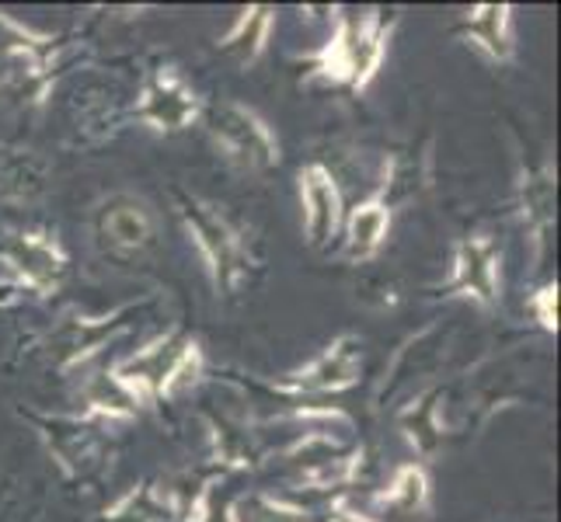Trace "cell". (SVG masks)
I'll return each instance as SVG.
<instances>
[{"label": "cell", "mask_w": 561, "mask_h": 522, "mask_svg": "<svg viewBox=\"0 0 561 522\" xmlns=\"http://www.w3.org/2000/svg\"><path fill=\"white\" fill-rule=\"evenodd\" d=\"M102 522H171V509L158 488L140 485L123 495L112 509H105Z\"/></svg>", "instance_id": "cell-20"}, {"label": "cell", "mask_w": 561, "mask_h": 522, "mask_svg": "<svg viewBox=\"0 0 561 522\" xmlns=\"http://www.w3.org/2000/svg\"><path fill=\"white\" fill-rule=\"evenodd\" d=\"M133 314V306H123L105 321H88V317H70L67 324H60L49 335V362L60 366V370H70V366L84 362L91 352L115 338L126 327V317Z\"/></svg>", "instance_id": "cell-12"}, {"label": "cell", "mask_w": 561, "mask_h": 522, "mask_svg": "<svg viewBox=\"0 0 561 522\" xmlns=\"http://www.w3.org/2000/svg\"><path fill=\"white\" fill-rule=\"evenodd\" d=\"M206 129L213 143H217V150L241 171L259 174L279 164V143L273 137V129L265 126V119H259L255 112L238 102H224L217 108H209Z\"/></svg>", "instance_id": "cell-4"}, {"label": "cell", "mask_w": 561, "mask_h": 522, "mask_svg": "<svg viewBox=\"0 0 561 522\" xmlns=\"http://www.w3.org/2000/svg\"><path fill=\"white\" fill-rule=\"evenodd\" d=\"M530 311L545 332H558V282H548L537 289L530 297Z\"/></svg>", "instance_id": "cell-22"}, {"label": "cell", "mask_w": 561, "mask_h": 522, "mask_svg": "<svg viewBox=\"0 0 561 522\" xmlns=\"http://www.w3.org/2000/svg\"><path fill=\"white\" fill-rule=\"evenodd\" d=\"M286 456L300 467V485L311 491H332L350 485L363 463V450H342L339 442L321 432L297 442Z\"/></svg>", "instance_id": "cell-10"}, {"label": "cell", "mask_w": 561, "mask_h": 522, "mask_svg": "<svg viewBox=\"0 0 561 522\" xmlns=\"http://www.w3.org/2000/svg\"><path fill=\"white\" fill-rule=\"evenodd\" d=\"M203 370L206 362L199 345L185 332H168L161 338H153L147 348H140L137 356L115 362L108 376L137 404V401H161L188 391V386L199 383Z\"/></svg>", "instance_id": "cell-1"}, {"label": "cell", "mask_w": 561, "mask_h": 522, "mask_svg": "<svg viewBox=\"0 0 561 522\" xmlns=\"http://www.w3.org/2000/svg\"><path fill=\"white\" fill-rule=\"evenodd\" d=\"M499 244L489 234H471L454 247V272L443 286V297H468L481 306H495L502 297Z\"/></svg>", "instance_id": "cell-8"}, {"label": "cell", "mask_w": 561, "mask_h": 522, "mask_svg": "<svg viewBox=\"0 0 561 522\" xmlns=\"http://www.w3.org/2000/svg\"><path fill=\"white\" fill-rule=\"evenodd\" d=\"M519 202H524V220L530 227V241H534L537 258H540L545 241L554 227V174H551V167L530 171L527 178L519 182Z\"/></svg>", "instance_id": "cell-17"}, {"label": "cell", "mask_w": 561, "mask_h": 522, "mask_svg": "<svg viewBox=\"0 0 561 522\" xmlns=\"http://www.w3.org/2000/svg\"><path fill=\"white\" fill-rule=\"evenodd\" d=\"M273 22H276V11L273 8H244L238 14L234 28H230L224 38H220V49L230 53L241 67H251L265 53V43H268V32H273Z\"/></svg>", "instance_id": "cell-18"}, {"label": "cell", "mask_w": 561, "mask_h": 522, "mask_svg": "<svg viewBox=\"0 0 561 522\" xmlns=\"http://www.w3.org/2000/svg\"><path fill=\"white\" fill-rule=\"evenodd\" d=\"M38 436L49 442V453L60 460L70 477L88 480L105 460V436L94 418H32Z\"/></svg>", "instance_id": "cell-9"}, {"label": "cell", "mask_w": 561, "mask_h": 522, "mask_svg": "<svg viewBox=\"0 0 561 522\" xmlns=\"http://www.w3.org/2000/svg\"><path fill=\"white\" fill-rule=\"evenodd\" d=\"M387 38H391V25L383 22L380 11H366L363 18L339 14L332 43H324L321 53L311 56V67L324 81L363 91L383 63Z\"/></svg>", "instance_id": "cell-3"}, {"label": "cell", "mask_w": 561, "mask_h": 522, "mask_svg": "<svg viewBox=\"0 0 561 522\" xmlns=\"http://www.w3.org/2000/svg\"><path fill=\"white\" fill-rule=\"evenodd\" d=\"M374 509L383 522H419L430 512V477L415 463L398 467L394 480L374 498Z\"/></svg>", "instance_id": "cell-14"}, {"label": "cell", "mask_w": 561, "mask_h": 522, "mask_svg": "<svg viewBox=\"0 0 561 522\" xmlns=\"http://www.w3.org/2000/svg\"><path fill=\"white\" fill-rule=\"evenodd\" d=\"M94 237L108 255H144L158 244V212L137 196H112L94 212Z\"/></svg>", "instance_id": "cell-6"}, {"label": "cell", "mask_w": 561, "mask_h": 522, "mask_svg": "<svg viewBox=\"0 0 561 522\" xmlns=\"http://www.w3.org/2000/svg\"><path fill=\"white\" fill-rule=\"evenodd\" d=\"M468 46H474L492 63H510L516 43H513V8L510 4H478L468 11L460 25Z\"/></svg>", "instance_id": "cell-13"}, {"label": "cell", "mask_w": 561, "mask_h": 522, "mask_svg": "<svg viewBox=\"0 0 561 522\" xmlns=\"http://www.w3.org/2000/svg\"><path fill=\"white\" fill-rule=\"evenodd\" d=\"M199 115L196 91L185 84V77L175 67L150 70L144 91L133 108V119L150 126L153 132H182Z\"/></svg>", "instance_id": "cell-7"}, {"label": "cell", "mask_w": 561, "mask_h": 522, "mask_svg": "<svg viewBox=\"0 0 561 522\" xmlns=\"http://www.w3.org/2000/svg\"><path fill=\"white\" fill-rule=\"evenodd\" d=\"M439 391H430L415 397L409 408L398 415V425L404 439L412 442V446L422 453V456H433L439 446H443V421H439Z\"/></svg>", "instance_id": "cell-19"}, {"label": "cell", "mask_w": 561, "mask_h": 522, "mask_svg": "<svg viewBox=\"0 0 561 522\" xmlns=\"http://www.w3.org/2000/svg\"><path fill=\"white\" fill-rule=\"evenodd\" d=\"M300 206H304V234L314 247H324L342 227V196L324 164H307L300 171Z\"/></svg>", "instance_id": "cell-11"}, {"label": "cell", "mask_w": 561, "mask_h": 522, "mask_svg": "<svg viewBox=\"0 0 561 522\" xmlns=\"http://www.w3.org/2000/svg\"><path fill=\"white\" fill-rule=\"evenodd\" d=\"M363 338L359 335H339L332 345L324 348L318 359H311L304 370L289 373L286 380L276 383L279 394L289 397H314V394H342L359 383L363 373Z\"/></svg>", "instance_id": "cell-5"}, {"label": "cell", "mask_w": 561, "mask_h": 522, "mask_svg": "<svg viewBox=\"0 0 561 522\" xmlns=\"http://www.w3.org/2000/svg\"><path fill=\"white\" fill-rule=\"evenodd\" d=\"M387 230H391V206L383 202V196L359 202L345 220V255L353 262L374 258L387 241Z\"/></svg>", "instance_id": "cell-16"}, {"label": "cell", "mask_w": 561, "mask_h": 522, "mask_svg": "<svg viewBox=\"0 0 561 522\" xmlns=\"http://www.w3.org/2000/svg\"><path fill=\"white\" fill-rule=\"evenodd\" d=\"M185 522H234V501H224L217 495V480H206Z\"/></svg>", "instance_id": "cell-21"}, {"label": "cell", "mask_w": 561, "mask_h": 522, "mask_svg": "<svg viewBox=\"0 0 561 522\" xmlns=\"http://www.w3.org/2000/svg\"><path fill=\"white\" fill-rule=\"evenodd\" d=\"M11 265L25 286L49 289L60 282L67 268V255L60 251V244L43 234H18V241L11 244Z\"/></svg>", "instance_id": "cell-15"}, {"label": "cell", "mask_w": 561, "mask_h": 522, "mask_svg": "<svg viewBox=\"0 0 561 522\" xmlns=\"http://www.w3.org/2000/svg\"><path fill=\"white\" fill-rule=\"evenodd\" d=\"M175 199H179V217L185 220L192 241H196L217 293L224 297L238 293L251 272V244L244 227L220 202L188 196V192H175Z\"/></svg>", "instance_id": "cell-2"}]
</instances>
